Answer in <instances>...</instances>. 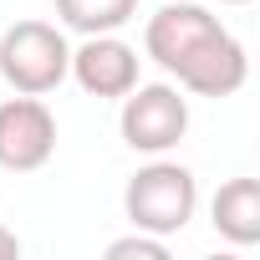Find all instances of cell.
<instances>
[{
  "mask_svg": "<svg viewBox=\"0 0 260 260\" xmlns=\"http://www.w3.org/2000/svg\"><path fill=\"white\" fill-rule=\"evenodd\" d=\"M224 6H250V0H224Z\"/></svg>",
  "mask_w": 260,
  "mask_h": 260,
  "instance_id": "cell-11",
  "label": "cell"
},
{
  "mask_svg": "<svg viewBox=\"0 0 260 260\" xmlns=\"http://www.w3.org/2000/svg\"><path fill=\"white\" fill-rule=\"evenodd\" d=\"M194 209H199V184H194V174H189L184 164L164 158V153H158L153 164H143L133 179H127V189H122V214H127V224H133V230H148V235H164V240L184 235L189 219H194Z\"/></svg>",
  "mask_w": 260,
  "mask_h": 260,
  "instance_id": "cell-2",
  "label": "cell"
},
{
  "mask_svg": "<svg viewBox=\"0 0 260 260\" xmlns=\"http://www.w3.org/2000/svg\"><path fill=\"white\" fill-rule=\"evenodd\" d=\"M117 133L133 153H174L189 133V97L184 87L174 82H138L133 92L122 97V112H117Z\"/></svg>",
  "mask_w": 260,
  "mask_h": 260,
  "instance_id": "cell-4",
  "label": "cell"
},
{
  "mask_svg": "<svg viewBox=\"0 0 260 260\" xmlns=\"http://www.w3.org/2000/svg\"><path fill=\"white\" fill-rule=\"evenodd\" d=\"M67 77H77L87 97H127L138 87V46H127L117 31L82 36V46H72Z\"/></svg>",
  "mask_w": 260,
  "mask_h": 260,
  "instance_id": "cell-6",
  "label": "cell"
},
{
  "mask_svg": "<svg viewBox=\"0 0 260 260\" xmlns=\"http://www.w3.org/2000/svg\"><path fill=\"white\" fill-rule=\"evenodd\" d=\"M16 255H21V235L0 224V260H16Z\"/></svg>",
  "mask_w": 260,
  "mask_h": 260,
  "instance_id": "cell-10",
  "label": "cell"
},
{
  "mask_svg": "<svg viewBox=\"0 0 260 260\" xmlns=\"http://www.w3.org/2000/svg\"><path fill=\"white\" fill-rule=\"evenodd\" d=\"M56 153V117L41 97H6L0 102V169L11 174H36Z\"/></svg>",
  "mask_w": 260,
  "mask_h": 260,
  "instance_id": "cell-5",
  "label": "cell"
},
{
  "mask_svg": "<svg viewBox=\"0 0 260 260\" xmlns=\"http://www.w3.org/2000/svg\"><path fill=\"white\" fill-rule=\"evenodd\" d=\"M143 51L194 97H235L250 77V56L230 36V26H219V16H209L204 6H189V0L148 16Z\"/></svg>",
  "mask_w": 260,
  "mask_h": 260,
  "instance_id": "cell-1",
  "label": "cell"
},
{
  "mask_svg": "<svg viewBox=\"0 0 260 260\" xmlns=\"http://www.w3.org/2000/svg\"><path fill=\"white\" fill-rule=\"evenodd\" d=\"M72 67V41L51 21H16L0 31V77L11 92L46 97L67 82Z\"/></svg>",
  "mask_w": 260,
  "mask_h": 260,
  "instance_id": "cell-3",
  "label": "cell"
},
{
  "mask_svg": "<svg viewBox=\"0 0 260 260\" xmlns=\"http://www.w3.org/2000/svg\"><path fill=\"white\" fill-rule=\"evenodd\" d=\"M209 219L214 230L230 240V245H255L260 240V184L255 179H230L219 184L214 204H209Z\"/></svg>",
  "mask_w": 260,
  "mask_h": 260,
  "instance_id": "cell-7",
  "label": "cell"
},
{
  "mask_svg": "<svg viewBox=\"0 0 260 260\" xmlns=\"http://www.w3.org/2000/svg\"><path fill=\"white\" fill-rule=\"evenodd\" d=\"M133 16H138V0H56V21H61V31H77V36L122 31Z\"/></svg>",
  "mask_w": 260,
  "mask_h": 260,
  "instance_id": "cell-8",
  "label": "cell"
},
{
  "mask_svg": "<svg viewBox=\"0 0 260 260\" xmlns=\"http://www.w3.org/2000/svg\"><path fill=\"white\" fill-rule=\"evenodd\" d=\"M107 260H169V240L148 235V230H133V235L107 245Z\"/></svg>",
  "mask_w": 260,
  "mask_h": 260,
  "instance_id": "cell-9",
  "label": "cell"
}]
</instances>
